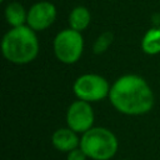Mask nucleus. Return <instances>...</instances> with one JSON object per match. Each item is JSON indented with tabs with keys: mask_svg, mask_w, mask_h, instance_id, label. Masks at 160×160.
I'll list each match as a JSON object with an SVG mask.
<instances>
[{
	"mask_svg": "<svg viewBox=\"0 0 160 160\" xmlns=\"http://www.w3.org/2000/svg\"><path fill=\"white\" fill-rule=\"evenodd\" d=\"M5 19H6L8 24L11 25L12 28L21 26L26 22L28 12L25 11L24 6L20 2L14 1V2H10L5 8Z\"/></svg>",
	"mask_w": 160,
	"mask_h": 160,
	"instance_id": "obj_9",
	"label": "nucleus"
},
{
	"mask_svg": "<svg viewBox=\"0 0 160 160\" xmlns=\"http://www.w3.org/2000/svg\"><path fill=\"white\" fill-rule=\"evenodd\" d=\"M91 20V15L90 11L85 8V6H76L71 10L70 15H69V24L70 28L76 30V31H82L84 29H86L90 24Z\"/></svg>",
	"mask_w": 160,
	"mask_h": 160,
	"instance_id": "obj_10",
	"label": "nucleus"
},
{
	"mask_svg": "<svg viewBox=\"0 0 160 160\" xmlns=\"http://www.w3.org/2000/svg\"><path fill=\"white\" fill-rule=\"evenodd\" d=\"M66 124L75 132H86L92 128L94 111L88 101L76 100L74 101L66 112Z\"/></svg>",
	"mask_w": 160,
	"mask_h": 160,
	"instance_id": "obj_6",
	"label": "nucleus"
},
{
	"mask_svg": "<svg viewBox=\"0 0 160 160\" xmlns=\"http://www.w3.org/2000/svg\"><path fill=\"white\" fill-rule=\"evenodd\" d=\"M109 99L112 106L126 115H141L154 105V95L148 82L135 74L119 78L110 88Z\"/></svg>",
	"mask_w": 160,
	"mask_h": 160,
	"instance_id": "obj_1",
	"label": "nucleus"
},
{
	"mask_svg": "<svg viewBox=\"0 0 160 160\" xmlns=\"http://www.w3.org/2000/svg\"><path fill=\"white\" fill-rule=\"evenodd\" d=\"M124 160H125V159H124Z\"/></svg>",
	"mask_w": 160,
	"mask_h": 160,
	"instance_id": "obj_15",
	"label": "nucleus"
},
{
	"mask_svg": "<svg viewBox=\"0 0 160 160\" xmlns=\"http://www.w3.org/2000/svg\"><path fill=\"white\" fill-rule=\"evenodd\" d=\"M56 19V8L49 1H39L28 11L26 24L32 30H45Z\"/></svg>",
	"mask_w": 160,
	"mask_h": 160,
	"instance_id": "obj_7",
	"label": "nucleus"
},
{
	"mask_svg": "<svg viewBox=\"0 0 160 160\" xmlns=\"http://www.w3.org/2000/svg\"><path fill=\"white\" fill-rule=\"evenodd\" d=\"M84 50V39L80 31L74 29H65L60 31L54 39V52L58 60L64 64L76 62Z\"/></svg>",
	"mask_w": 160,
	"mask_h": 160,
	"instance_id": "obj_4",
	"label": "nucleus"
},
{
	"mask_svg": "<svg viewBox=\"0 0 160 160\" xmlns=\"http://www.w3.org/2000/svg\"><path fill=\"white\" fill-rule=\"evenodd\" d=\"M112 42V32L110 31H105L102 32L94 42V46H92V50L95 54H102L104 51L108 50V48L111 45Z\"/></svg>",
	"mask_w": 160,
	"mask_h": 160,
	"instance_id": "obj_12",
	"label": "nucleus"
},
{
	"mask_svg": "<svg viewBox=\"0 0 160 160\" xmlns=\"http://www.w3.org/2000/svg\"><path fill=\"white\" fill-rule=\"evenodd\" d=\"M110 88L106 79L98 74H84L79 76L72 85L74 94L78 99L88 102L105 99L109 96Z\"/></svg>",
	"mask_w": 160,
	"mask_h": 160,
	"instance_id": "obj_5",
	"label": "nucleus"
},
{
	"mask_svg": "<svg viewBox=\"0 0 160 160\" xmlns=\"http://www.w3.org/2000/svg\"><path fill=\"white\" fill-rule=\"evenodd\" d=\"M1 1H4V0H1Z\"/></svg>",
	"mask_w": 160,
	"mask_h": 160,
	"instance_id": "obj_14",
	"label": "nucleus"
},
{
	"mask_svg": "<svg viewBox=\"0 0 160 160\" xmlns=\"http://www.w3.org/2000/svg\"><path fill=\"white\" fill-rule=\"evenodd\" d=\"M86 158H88L86 154L84 152V150L80 146L72 149L66 155V160H86Z\"/></svg>",
	"mask_w": 160,
	"mask_h": 160,
	"instance_id": "obj_13",
	"label": "nucleus"
},
{
	"mask_svg": "<svg viewBox=\"0 0 160 160\" xmlns=\"http://www.w3.org/2000/svg\"><path fill=\"white\" fill-rule=\"evenodd\" d=\"M51 142L55 149L65 152H69L72 149L80 146V139L78 136V132L71 130L69 126L58 129L51 136Z\"/></svg>",
	"mask_w": 160,
	"mask_h": 160,
	"instance_id": "obj_8",
	"label": "nucleus"
},
{
	"mask_svg": "<svg viewBox=\"0 0 160 160\" xmlns=\"http://www.w3.org/2000/svg\"><path fill=\"white\" fill-rule=\"evenodd\" d=\"M80 148L92 160H109L118 151V139L106 128H91L81 136Z\"/></svg>",
	"mask_w": 160,
	"mask_h": 160,
	"instance_id": "obj_3",
	"label": "nucleus"
},
{
	"mask_svg": "<svg viewBox=\"0 0 160 160\" xmlns=\"http://www.w3.org/2000/svg\"><path fill=\"white\" fill-rule=\"evenodd\" d=\"M141 49L148 55L160 52V28H152L145 32L141 40Z\"/></svg>",
	"mask_w": 160,
	"mask_h": 160,
	"instance_id": "obj_11",
	"label": "nucleus"
},
{
	"mask_svg": "<svg viewBox=\"0 0 160 160\" xmlns=\"http://www.w3.org/2000/svg\"><path fill=\"white\" fill-rule=\"evenodd\" d=\"M30 26L21 25L9 30L1 42L2 55L12 64L22 65L32 61L39 52V40Z\"/></svg>",
	"mask_w": 160,
	"mask_h": 160,
	"instance_id": "obj_2",
	"label": "nucleus"
}]
</instances>
